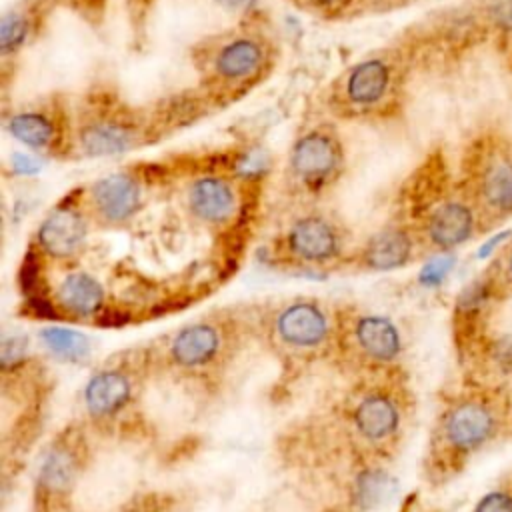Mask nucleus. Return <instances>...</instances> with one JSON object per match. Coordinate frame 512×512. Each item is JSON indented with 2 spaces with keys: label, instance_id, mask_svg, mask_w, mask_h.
Returning a JSON list of instances; mask_svg holds the SVG:
<instances>
[{
  "label": "nucleus",
  "instance_id": "nucleus-17",
  "mask_svg": "<svg viewBox=\"0 0 512 512\" xmlns=\"http://www.w3.org/2000/svg\"><path fill=\"white\" fill-rule=\"evenodd\" d=\"M82 148L92 156H110L126 150L132 134L118 124H92L82 132Z\"/></svg>",
  "mask_w": 512,
  "mask_h": 512
},
{
  "label": "nucleus",
  "instance_id": "nucleus-11",
  "mask_svg": "<svg viewBox=\"0 0 512 512\" xmlns=\"http://www.w3.org/2000/svg\"><path fill=\"white\" fill-rule=\"evenodd\" d=\"M412 252L410 236L404 230L390 228L376 234L366 246V264L376 270H392L402 266Z\"/></svg>",
  "mask_w": 512,
  "mask_h": 512
},
{
  "label": "nucleus",
  "instance_id": "nucleus-14",
  "mask_svg": "<svg viewBox=\"0 0 512 512\" xmlns=\"http://www.w3.org/2000/svg\"><path fill=\"white\" fill-rule=\"evenodd\" d=\"M354 422L366 438L380 440L394 432V428L398 424V412L388 398L370 396V398L362 400L360 406L356 408Z\"/></svg>",
  "mask_w": 512,
  "mask_h": 512
},
{
  "label": "nucleus",
  "instance_id": "nucleus-25",
  "mask_svg": "<svg viewBox=\"0 0 512 512\" xmlns=\"http://www.w3.org/2000/svg\"><path fill=\"white\" fill-rule=\"evenodd\" d=\"M474 512H512V496L506 492H490L480 498Z\"/></svg>",
  "mask_w": 512,
  "mask_h": 512
},
{
  "label": "nucleus",
  "instance_id": "nucleus-32",
  "mask_svg": "<svg viewBox=\"0 0 512 512\" xmlns=\"http://www.w3.org/2000/svg\"><path fill=\"white\" fill-rule=\"evenodd\" d=\"M222 4H226V6H230V8H242V6H246L250 0H220Z\"/></svg>",
  "mask_w": 512,
  "mask_h": 512
},
{
  "label": "nucleus",
  "instance_id": "nucleus-26",
  "mask_svg": "<svg viewBox=\"0 0 512 512\" xmlns=\"http://www.w3.org/2000/svg\"><path fill=\"white\" fill-rule=\"evenodd\" d=\"M488 14L498 28L512 30V0H488Z\"/></svg>",
  "mask_w": 512,
  "mask_h": 512
},
{
  "label": "nucleus",
  "instance_id": "nucleus-9",
  "mask_svg": "<svg viewBox=\"0 0 512 512\" xmlns=\"http://www.w3.org/2000/svg\"><path fill=\"white\" fill-rule=\"evenodd\" d=\"M130 398V384L120 372L96 374L84 390V400L94 416H108L120 410Z\"/></svg>",
  "mask_w": 512,
  "mask_h": 512
},
{
  "label": "nucleus",
  "instance_id": "nucleus-4",
  "mask_svg": "<svg viewBox=\"0 0 512 512\" xmlns=\"http://www.w3.org/2000/svg\"><path fill=\"white\" fill-rule=\"evenodd\" d=\"M338 162V148L330 136L312 132L298 140L292 152V168L306 180L328 176Z\"/></svg>",
  "mask_w": 512,
  "mask_h": 512
},
{
  "label": "nucleus",
  "instance_id": "nucleus-8",
  "mask_svg": "<svg viewBox=\"0 0 512 512\" xmlns=\"http://www.w3.org/2000/svg\"><path fill=\"white\" fill-rule=\"evenodd\" d=\"M218 332L208 324H194L180 330L172 342V358L188 368L202 366L214 358L218 350Z\"/></svg>",
  "mask_w": 512,
  "mask_h": 512
},
{
  "label": "nucleus",
  "instance_id": "nucleus-19",
  "mask_svg": "<svg viewBox=\"0 0 512 512\" xmlns=\"http://www.w3.org/2000/svg\"><path fill=\"white\" fill-rule=\"evenodd\" d=\"M42 342L46 344V348L66 360H78L82 356L88 354V338L76 330L70 328H46L42 330Z\"/></svg>",
  "mask_w": 512,
  "mask_h": 512
},
{
  "label": "nucleus",
  "instance_id": "nucleus-1",
  "mask_svg": "<svg viewBox=\"0 0 512 512\" xmlns=\"http://www.w3.org/2000/svg\"><path fill=\"white\" fill-rule=\"evenodd\" d=\"M446 438L454 448L474 450L482 446L492 430L494 418L490 410L478 402H462L450 410L446 416Z\"/></svg>",
  "mask_w": 512,
  "mask_h": 512
},
{
  "label": "nucleus",
  "instance_id": "nucleus-2",
  "mask_svg": "<svg viewBox=\"0 0 512 512\" xmlns=\"http://www.w3.org/2000/svg\"><path fill=\"white\" fill-rule=\"evenodd\" d=\"M94 202L104 218L122 222L130 218L140 204L138 184L126 174H110L98 180L92 188Z\"/></svg>",
  "mask_w": 512,
  "mask_h": 512
},
{
  "label": "nucleus",
  "instance_id": "nucleus-12",
  "mask_svg": "<svg viewBox=\"0 0 512 512\" xmlns=\"http://www.w3.org/2000/svg\"><path fill=\"white\" fill-rule=\"evenodd\" d=\"M356 338L364 352L378 360H390L400 352V336L394 324L380 316H366L356 326Z\"/></svg>",
  "mask_w": 512,
  "mask_h": 512
},
{
  "label": "nucleus",
  "instance_id": "nucleus-22",
  "mask_svg": "<svg viewBox=\"0 0 512 512\" xmlns=\"http://www.w3.org/2000/svg\"><path fill=\"white\" fill-rule=\"evenodd\" d=\"M72 458L66 452H52L42 468V480L48 488H64L72 480Z\"/></svg>",
  "mask_w": 512,
  "mask_h": 512
},
{
  "label": "nucleus",
  "instance_id": "nucleus-16",
  "mask_svg": "<svg viewBox=\"0 0 512 512\" xmlns=\"http://www.w3.org/2000/svg\"><path fill=\"white\" fill-rule=\"evenodd\" d=\"M262 60V50L252 40H234L216 56V72L224 78L238 80L250 76Z\"/></svg>",
  "mask_w": 512,
  "mask_h": 512
},
{
  "label": "nucleus",
  "instance_id": "nucleus-20",
  "mask_svg": "<svg viewBox=\"0 0 512 512\" xmlns=\"http://www.w3.org/2000/svg\"><path fill=\"white\" fill-rule=\"evenodd\" d=\"M8 128L14 138L34 148L46 146L52 140V124L40 114H32V112L18 114L10 120Z\"/></svg>",
  "mask_w": 512,
  "mask_h": 512
},
{
  "label": "nucleus",
  "instance_id": "nucleus-3",
  "mask_svg": "<svg viewBox=\"0 0 512 512\" xmlns=\"http://www.w3.org/2000/svg\"><path fill=\"white\" fill-rule=\"evenodd\" d=\"M86 236L84 220L78 212L62 208L52 212L38 230L40 246L52 256H70L74 254Z\"/></svg>",
  "mask_w": 512,
  "mask_h": 512
},
{
  "label": "nucleus",
  "instance_id": "nucleus-18",
  "mask_svg": "<svg viewBox=\"0 0 512 512\" xmlns=\"http://www.w3.org/2000/svg\"><path fill=\"white\" fill-rule=\"evenodd\" d=\"M482 196L498 212H512V162L494 164L482 180Z\"/></svg>",
  "mask_w": 512,
  "mask_h": 512
},
{
  "label": "nucleus",
  "instance_id": "nucleus-29",
  "mask_svg": "<svg viewBox=\"0 0 512 512\" xmlns=\"http://www.w3.org/2000/svg\"><path fill=\"white\" fill-rule=\"evenodd\" d=\"M496 354L500 356L502 364H506V366H512V338L500 340V344H498V350H496Z\"/></svg>",
  "mask_w": 512,
  "mask_h": 512
},
{
  "label": "nucleus",
  "instance_id": "nucleus-33",
  "mask_svg": "<svg viewBox=\"0 0 512 512\" xmlns=\"http://www.w3.org/2000/svg\"><path fill=\"white\" fill-rule=\"evenodd\" d=\"M508 272H510V278H512V252H510V258H508Z\"/></svg>",
  "mask_w": 512,
  "mask_h": 512
},
{
  "label": "nucleus",
  "instance_id": "nucleus-24",
  "mask_svg": "<svg viewBox=\"0 0 512 512\" xmlns=\"http://www.w3.org/2000/svg\"><path fill=\"white\" fill-rule=\"evenodd\" d=\"M454 256H436L428 264H424L420 272V282L426 286H438L452 270Z\"/></svg>",
  "mask_w": 512,
  "mask_h": 512
},
{
  "label": "nucleus",
  "instance_id": "nucleus-7",
  "mask_svg": "<svg viewBox=\"0 0 512 512\" xmlns=\"http://www.w3.org/2000/svg\"><path fill=\"white\" fill-rule=\"evenodd\" d=\"M328 330L324 314L312 304H292L278 316L280 336L294 346H316Z\"/></svg>",
  "mask_w": 512,
  "mask_h": 512
},
{
  "label": "nucleus",
  "instance_id": "nucleus-15",
  "mask_svg": "<svg viewBox=\"0 0 512 512\" xmlns=\"http://www.w3.org/2000/svg\"><path fill=\"white\" fill-rule=\"evenodd\" d=\"M390 72L384 62L380 60H368L358 64L348 78L346 92L348 98L356 104H372L376 102L384 90L388 88Z\"/></svg>",
  "mask_w": 512,
  "mask_h": 512
},
{
  "label": "nucleus",
  "instance_id": "nucleus-31",
  "mask_svg": "<svg viewBox=\"0 0 512 512\" xmlns=\"http://www.w3.org/2000/svg\"><path fill=\"white\" fill-rule=\"evenodd\" d=\"M312 2L322 8H336V6H342L346 0H312Z\"/></svg>",
  "mask_w": 512,
  "mask_h": 512
},
{
  "label": "nucleus",
  "instance_id": "nucleus-5",
  "mask_svg": "<svg viewBox=\"0 0 512 512\" xmlns=\"http://www.w3.org/2000/svg\"><path fill=\"white\" fill-rule=\"evenodd\" d=\"M288 244L304 260H326L338 250V238L332 226L318 216L298 220L288 234Z\"/></svg>",
  "mask_w": 512,
  "mask_h": 512
},
{
  "label": "nucleus",
  "instance_id": "nucleus-13",
  "mask_svg": "<svg viewBox=\"0 0 512 512\" xmlns=\"http://www.w3.org/2000/svg\"><path fill=\"white\" fill-rule=\"evenodd\" d=\"M58 298L62 306L78 316H90L94 314L104 300L102 286L88 274L76 272L70 274L58 290Z\"/></svg>",
  "mask_w": 512,
  "mask_h": 512
},
{
  "label": "nucleus",
  "instance_id": "nucleus-6",
  "mask_svg": "<svg viewBox=\"0 0 512 512\" xmlns=\"http://www.w3.org/2000/svg\"><path fill=\"white\" fill-rule=\"evenodd\" d=\"M474 228V216L462 202H446L436 208L428 220L430 240L444 250L466 242Z\"/></svg>",
  "mask_w": 512,
  "mask_h": 512
},
{
  "label": "nucleus",
  "instance_id": "nucleus-10",
  "mask_svg": "<svg viewBox=\"0 0 512 512\" xmlns=\"http://www.w3.org/2000/svg\"><path fill=\"white\" fill-rule=\"evenodd\" d=\"M190 208L204 220H224L234 210V192L220 178H202L190 190Z\"/></svg>",
  "mask_w": 512,
  "mask_h": 512
},
{
  "label": "nucleus",
  "instance_id": "nucleus-28",
  "mask_svg": "<svg viewBox=\"0 0 512 512\" xmlns=\"http://www.w3.org/2000/svg\"><path fill=\"white\" fill-rule=\"evenodd\" d=\"M510 236V230H504V232H500V234H496L494 238H490V242H486L482 248H480V252H478V256L480 258H484V256H488V254H492L494 250H496V246L498 244H502L506 238Z\"/></svg>",
  "mask_w": 512,
  "mask_h": 512
},
{
  "label": "nucleus",
  "instance_id": "nucleus-30",
  "mask_svg": "<svg viewBox=\"0 0 512 512\" xmlns=\"http://www.w3.org/2000/svg\"><path fill=\"white\" fill-rule=\"evenodd\" d=\"M14 166H16L20 172H32V170L38 168L36 160L28 158V156H20V154L14 158Z\"/></svg>",
  "mask_w": 512,
  "mask_h": 512
},
{
  "label": "nucleus",
  "instance_id": "nucleus-23",
  "mask_svg": "<svg viewBox=\"0 0 512 512\" xmlns=\"http://www.w3.org/2000/svg\"><path fill=\"white\" fill-rule=\"evenodd\" d=\"M24 34H26V20L24 18H20L18 14H6L2 18V26H0L2 50H10L16 44H20Z\"/></svg>",
  "mask_w": 512,
  "mask_h": 512
},
{
  "label": "nucleus",
  "instance_id": "nucleus-27",
  "mask_svg": "<svg viewBox=\"0 0 512 512\" xmlns=\"http://www.w3.org/2000/svg\"><path fill=\"white\" fill-rule=\"evenodd\" d=\"M24 350H26V340H24L22 336L4 338V342H2V352H0L2 366H4V368H10L12 364H16V362L24 356Z\"/></svg>",
  "mask_w": 512,
  "mask_h": 512
},
{
  "label": "nucleus",
  "instance_id": "nucleus-21",
  "mask_svg": "<svg viewBox=\"0 0 512 512\" xmlns=\"http://www.w3.org/2000/svg\"><path fill=\"white\" fill-rule=\"evenodd\" d=\"M392 488H394V482L388 476H384L382 472H366L358 478L356 494H358V500L362 506L372 508V506L384 502V498L390 496Z\"/></svg>",
  "mask_w": 512,
  "mask_h": 512
}]
</instances>
